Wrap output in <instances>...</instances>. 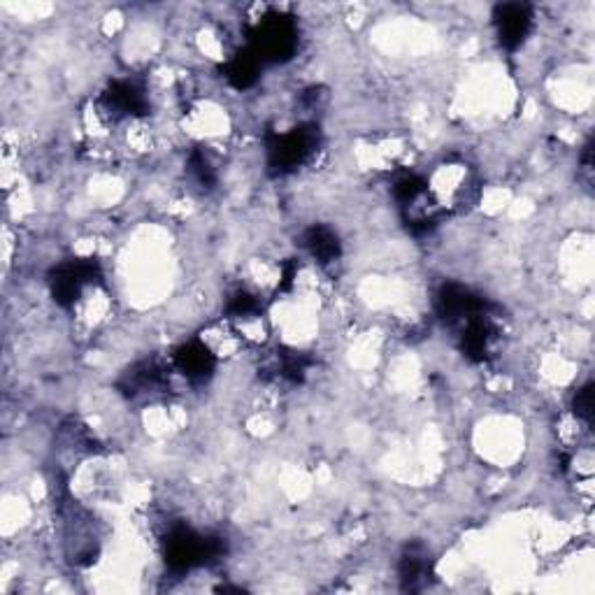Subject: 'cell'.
Wrapping results in <instances>:
<instances>
[{
  "label": "cell",
  "mask_w": 595,
  "mask_h": 595,
  "mask_svg": "<svg viewBox=\"0 0 595 595\" xmlns=\"http://www.w3.org/2000/svg\"><path fill=\"white\" fill-rule=\"evenodd\" d=\"M496 26L505 47H519L533 28V12L526 5H503L498 7Z\"/></svg>",
  "instance_id": "1"
}]
</instances>
